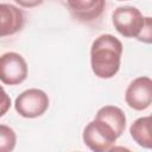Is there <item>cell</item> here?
<instances>
[{
    "instance_id": "1",
    "label": "cell",
    "mask_w": 152,
    "mask_h": 152,
    "mask_svg": "<svg viewBox=\"0 0 152 152\" xmlns=\"http://www.w3.org/2000/svg\"><path fill=\"white\" fill-rule=\"evenodd\" d=\"M122 43L113 34H101L91 44L90 65L95 76L100 78L114 77L121 64Z\"/></svg>"
},
{
    "instance_id": "2",
    "label": "cell",
    "mask_w": 152,
    "mask_h": 152,
    "mask_svg": "<svg viewBox=\"0 0 152 152\" xmlns=\"http://www.w3.org/2000/svg\"><path fill=\"white\" fill-rule=\"evenodd\" d=\"M83 141L93 152H108L119 138L116 133L101 120L94 119L83 129Z\"/></svg>"
},
{
    "instance_id": "3",
    "label": "cell",
    "mask_w": 152,
    "mask_h": 152,
    "mask_svg": "<svg viewBox=\"0 0 152 152\" xmlns=\"http://www.w3.org/2000/svg\"><path fill=\"white\" fill-rule=\"evenodd\" d=\"M49 107V97L45 91L31 88L17 96L14 108L17 113L26 119H34L43 115Z\"/></svg>"
},
{
    "instance_id": "4",
    "label": "cell",
    "mask_w": 152,
    "mask_h": 152,
    "mask_svg": "<svg viewBox=\"0 0 152 152\" xmlns=\"http://www.w3.org/2000/svg\"><path fill=\"white\" fill-rule=\"evenodd\" d=\"M115 30L126 38H137L144 24L141 12L133 6H119L112 14Z\"/></svg>"
},
{
    "instance_id": "5",
    "label": "cell",
    "mask_w": 152,
    "mask_h": 152,
    "mask_svg": "<svg viewBox=\"0 0 152 152\" xmlns=\"http://www.w3.org/2000/svg\"><path fill=\"white\" fill-rule=\"evenodd\" d=\"M27 77V64L17 52H6L0 57V80L4 84L17 86Z\"/></svg>"
},
{
    "instance_id": "6",
    "label": "cell",
    "mask_w": 152,
    "mask_h": 152,
    "mask_svg": "<svg viewBox=\"0 0 152 152\" xmlns=\"http://www.w3.org/2000/svg\"><path fill=\"white\" fill-rule=\"evenodd\" d=\"M126 103L134 110H144L152 104V78L140 76L134 78L125 93Z\"/></svg>"
},
{
    "instance_id": "7",
    "label": "cell",
    "mask_w": 152,
    "mask_h": 152,
    "mask_svg": "<svg viewBox=\"0 0 152 152\" xmlns=\"http://www.w3.org/2000/svg\"><path fill=\"white\" fill-rule=\"evenodd\" d=\"M66 6L72 18L83 24H91L99 20L106 8L103 0H68Z\"/></svg>"
},
{
    "instance_id": "8",
    "label": "cell",
    "mask_w": 152,
    "mask_h": 152,
    "mask_svg": "<svg viewBox=\"0 0 152 152\" xmlns=\"http://www.w3.org/2000/svg\"><path fill=\"white\" fill-rule=\"evenodd\" d=\"M25 24L24 12L11 4H0V36H12Z\"/></svg>"
},
{
    "instance_id": "9",
    "label": "cell",
    "mask_w": 152,
    "mask_h": 152,
    "mask_svg": "<svg viewBox=\"0 0 152 152\" xmlns=\"http://www.w3.org/2000/svg\"><path fill=\"white\" fill-rule=\"evenodd\" d=\"M129 134L139 146L152 150V114L137 119L129 127Z\"/></svg>"
},
{
    "instance_id": "10",
    "label": "cell",
    "mask_w": 152,
    "mask_h": 152,
    "mask_svg": "<svg viewBox=\"0 0 152 152\" xmlns=\"http://www.w3.org/2000/svg\"><path fill=\"white\" fill-rule=\"evenodd\" d=\"M95 119L103 121L109 127L113 128V131L116 133L118 137H120L126 127V116L125 113L116 106H104L100 108L96 113Z\"/></svg>"
},
{
    "instance_id": "11",
    "label": "cell",
    "mask_w": 152,
    "mask_h": 152,
    "mask_svg": "<svg viewBox=\"0 0 152 152\" xmlns=\"http://www.w3.org/2000/svg\"><path fill=\"white\" fill-rule=\"evenodd\" d=\"M15 142L17 137L14 131L6 125H0V152H12Z\"/></svg>"
},
{
    "instance_id": "12",
    "label": "cell",
    "mask_w": 152,
    "mask_h": 152,
    "mask_svg": "<svg viewBox=\"0 0 152 152\" xmlns=\"http://www.w3.org/2000/svg\"><path fill=\"white\" fill-rule=\"evenodd\" d=\"M137 39L146 44H152V17H144V24Z\"/></svg>"
},
{
    "instance_id": "13",
    "label": "cell",
    "mask_w": 152,
    "mask_h": 152,
    "mask_svg": "<svg viewBox=\"0 0 152 152\" xmlns=\"http://www.w3.org/2000/svg\"><path fill=\"white\" fill-rule=\"evenodd\" d=\"M108 152H132V151L124 146H113Z\"/></svg>"
}]
</instances>
